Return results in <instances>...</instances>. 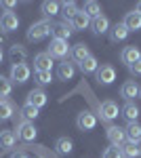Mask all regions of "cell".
<instances>
[{
    "instance_id": "cell-23",
    "label": "cell",
    "mask_w": 141,
    "mask_h": 158,
    "mask_svg": "<svg viewBox=\"0 0 141 158\" xmlns=\"http://www.w3.org/2000/svg\"><path fill=\"white\" fill-rule=\"evenodd\" d=\"M15 116V103L9 99H0V122L11 120Z\"/></svg>"
},
{
    "instance_id": "cell-32",
    "label": "cell",
    "mask_w": 141,
    "mask_h": 158,
    "mask_svg": "<svg viewBox=\"0 0 141 158\" xmlns=\"http://www.w3.org/2000/svg\"><path fill=\"white\" fill-rule=\"evenodd\" d=\"M11 91H13V82L6 78V76H0V99L9 97Z\"/></svg>"
},
{
    "instance_id": "cell-5",
    "label": "cell",
    "mask_w": 141,
    "mask_h": 158,
    "mask_svg": "<svg viewBox=\"0 0 141 158\" xmlns=\"http://www.w3.org/2000/svg\"><path fill=\"white\" fill-rule=\"evenodd\" d=\"M17 27H19V17H17V13L4 11L0 15V32L9 34V32H15Z\"/></svg>"
},
{
    "instance_id": "cell-31",
    "label": "cell",
    "mask_w": 141,
    "mask_h": 158,
    "mask_svg": "<svg viewBox=\"0 0 141 158\" xmlns=\"http://www.w3.org/2000/svg\"><path fill=\"white\" fill-rule=\"evenodd\" d=\"M82 11L91 17V19H95V17H99L101 15V6H99V2H95V0H89V2H84Z\"/></svg>"
},
{
    "instance_id": "cell-13",
    "label": "cell",
    "mask_w": 141,
    "mask_h": 158,
    "mask_svg": "<svg viewBox=\"0 0 141 158\" xmlns=\"http://www.w3.org/2000/svg\"><path fill=\"white\" fill-rule=\"evenodd\" d=\"M129 30L124 27V23L120 21V23H114V25H110V32H107V36H110V40L112 42H124L126 38H129Z\"/></svg>"
},
{
    "instance_id": "cell-33",
    "label": "cell",
    "mask_w": 141,
    "mask_h": 158,
    "mask_svg": "<svg viewBox=\"0 0 141 158\" xmlns=\"http://www.w3.org/2000/svg\"><path fill=\"white\" fill-rule=\"evenodd\" d=\"M120 152H122V156H124V158H137V156H141L135 143H124V146L120 148Z\"/></svg>"
},
{
    "instance_id": "cell-40",
    "label": "cell",
    "mask_w": 141,
    "mask_h": 158,
    "mask_svg": "<svg viewBox=\"0 0 141 158\" xmlns=\"http://www.w3.org/2000/svg\"><path fill=\"white\" fill-rule=\"evenodd\" d=\"M135 11H137V13L141 15V2H137V9H135Z\"/></svg>"
},
{
    "instance_id": "cell-30",
    "label": "cell",
    "mask_w": 141,
    "mask_h": 158,
    "mask_svg": "<svg viewBox=\"0 0 141 158\" xmlns=\"http://www.w3.org/2000/svg\"><path fill=\"white\" fill-rule=\"evenodd\" d=\"M19 116H21L23 120L32 122V120H36V118H38V108H34V106H30V103H25L23 108L19 110Z\"/></svg>"
},
{
    "instance_id": "cell-27",
    "label": "cell",
    "mask_w": 141,
    "mask_h": 158,
    "mask_svg": "<svg viewBox=\"0 0 141 158\" xmlns=\"http://www.w3.org/2000/svg\"><path fill=\"white\" fill-rule=\"evenodd\" d=\"M61 15H63V19H65V23H70L72 21V17H74V15H76V13H78V6H76V2H61Z\"/></svg>"
},
{
    "instance_id": "cell-24",
    "label": "cell",
    "mask_w": 141,
    "mask_h": 158,
    "mask_svg": "<svg viewBox=\"0 0 141 158\" xmlns=\"http://www.w3.org/2000/svg\"><path fill=\"white\" fill-rule=\"evenodd\" d=\"M17 143V135L13 131H0V150H11Z\"/></svg>"
},
{
    "instance_id": "cell-16",
    "label": "cell",
    "mask_w": 141,
    "mask_h": 158,
    "mask_svg": "<svg viewBox=\"0 0 141 158\" xmlns=\"http://www.w3.org/2000/svg\"><path fill=\"white\" fill-rule=\"evenodd\" d=\"M9 59H11V65H15V63H25V59H27V49H25L23 44H13L11 49H9Z\"/></svg>"
},
{
    "instance_id": "cell-41",
    "label": "cell",
    "mask_w": 141,
    "mask_h": 158,
    "mask_svg": "<svg viewBox=\"0 0 141 158\" xmlns=\"http://www.w3.org/2000/svg\"><path fill=\"white\" fill-rule=\"evenodd\" d=\"M135 146H137V150H139V154H141V139L137 141V143H135Z\"/></svg>"
},
{
    "instance_id": "cell-43",
    "label": "cell",
    "mask_w": 141,
    "mask_h": 158,
    "mask_svg": "<svg viewBox=\"0 0 141 158\" xmlns=\"http://www.w3.org/2000/svg\"><path fill=\"white\" fill-rule=\"evenodd\" d=\"M34 158H44V156H34Z\"/></svg>"
},
{
    "instance_id": "cell-44",
    "label": "cell",
    "mask_w": 141,
    "mask_h": 158,
    "mask_svg": "<svg viewBox=\"0 0 141 158\" xmlns=\"http://www.w3.org/2000/svg\"><path fill=\"white\" fill-rule=\"evenodd\" d=\"M139 97H141V89H139Z\"/></svg>"
},
{
    "instance_id": "cell-3",
    "label": "cell",
    "mask_w": 141,
    "mask_h": 158,
    "mask_svg": "<svg viewBox=\"0 0 141 158\" xmlns=\"http://www.w3.org/2000/svg\"><path fill=\"white\" fill-rule=\"evenodd\" d=\"M30 76H32V70L25 65V63H15L11 65V74H9V80L15 82V85H23L30 80Z\"/></svg>"
},
{
    "instance_id": "cell-20",
    "label": "cell",
    "mask_w": 141,
    "mask_h": 158,
    "mask_svg": "<svg viewBox=\"0 0 141 158\" xmlns=\"http://www.w3.org/2000/svg\"><path fill=\"white\" fill-rule=\"evenodd\" d=\"M74 74H76V65L72 63V61H61L59 63V68H57V76H59V80H72L74 78Z\"/></svg>"
},
{
    "instance_id": "cell-25",
    "label": "cell",
    "mask_w": 141,
    "mask_h": 158,
    "mask_svg": "<svg viewBox=\"0 0 141 158\" xmlns=\"http://www.w3.org/2000/svg\"><path fill=\"white\" fill-rule=\"evenodd\" d=\"M70 53H72V59L76 61V63L84 61L86 57H89V55H91V53H89V47H86V44H82V42H78L76 47H72Z\"/></svg>"
},
{
    "instance_id": "cell-2",
    "label": "cell",
    "mask_w": 141,
    "mask_h": 158,
    "mask_svg": "<svg viewBox=\"0 0 141 158\" xmlns=\"http://www.w3.org/2000/svg\"><path fill=\"white\" fill-rule=\"evenodd\" d=\"M48 34H51V21L40 19V21H36V23L30 25V30H27V40H30V42H38V40H44Z\"/></svg>"
},
{
    "instance_id": "cell-1",
    "label": "cell",
    "mask_w": 141,
    "mask_h": 158,
    "mask_svg": "<svg viewBox=\"0 0 141 158\" xmlns=\"http://www.w3.org/2000/svg\"><path fill=\"white\" fill-rule=\"evenodd\" d=\"M15 131H17V137L21 139V141H25V143H30V141H34L36 139V135H38V131H36V127H34V122H27L23 120L19 114L15 116Z\"/></svg>"
},
{
    "instance_id": "cell-38",
    "label": "cell",
    "mask_w": 141,
    "mask_h": 158,
    "mask_svg": "<svg viewBox=\"0 0 141 158\" xmlns=\"http://www.w3.org/2000/svg\"><path fill=\"white\" fill-rule=\"evenodd\" d=\"M15 4H17L15 0H4V2H2V6H6L9 11H11V9H13V6H15Z\"/></svg>"
},
{
    "instance_id": "cell-8",
    "label": "cell",
    "mask_w": 141,
    "mask_h": 158,
    "mask_svg": "<svg viewBox=\"0 0 141 158\" xmlns=\"http://www.w3.org/2000/svg\"><path fill=\"white\" fill-rule=\"evenodd\" d=\"M95 76H97V82H99V85H112V82L116 80V70H114V65L103 63V65L97 68Z\"/></svg>"
},
{
    "instance_id": "cell-12",
    "label": "cell",
    "mask_w": 141,
    "mask_h": 158,
    "mask_svg": "<svg viewBox=\"0 0 141 158\" xmlns=\"http://www.w3.org/2000/svg\"><path fill=\"white\" fill-rule=\"evenodd\" d=\"M25 103H30V106H34V108H44L48 103V97H47V93L42 91V89H32L30 93H27V101Z\"/></svg>"
},
{
    "instance_id": "cell-7",
    "label": "cell",
    "mask_w": 141,
    "mask_h": 158,
    "mask_svg": "<svg viewBox=\"0 0 141 158\" xmlns=\"http://www.w3.org/2000/svg\"><path fill=\"white\" fill-rule=\"evenodd\" d=\"M72 25L65 23V21H57V23H51V36H53V40H70L72 36Z\"/></svg>"
},
{
    "instance_id": "cell-37",
    "label": "cell",
    "mask_w": 141,
    "mask_h": 158,
    "mask_svg": "<svg viewBox=\"0 0 141 158\" xmlns=\"http://www.w3.org/2000/svg\"><path fill=\"white\" fill-rule=\"evenodd\" d=\"M9 158H30V156H27L25 152H13V154H11Z\"/></svg>"
},
{
    "instance_id": "cell-18",
    "label": "cell",
    "mask_w": 141,
    "mask_h": 158,
    "mask_svg": "<svg viewBox=\"0 0 141 158\" xmlns=\"http://www.w3.org/2000/svg\"><path fill=\"white\" fill-rule=\"evenodd\" d=\"M70 25H72V30H86V27H91V17L82 9H78V13L72 17Z\"/></svg>"
},
{
    "instance_id": "cell-6",
    "label": "cell",
    "mask_w": 141,
    "mask_h": 158,
    "mask_svg": "<svg viewBox=\"0 0 141 158\" xmlns=\"http://www.w3.org/2000/svg\"><path fill=\"white\" fill-rule=\"evenodd\" d=\"M70 44L65 42V40H51V44H48V55L53 57V59H65L68 57V53H70Z\"/></svg>"
},
{
    "instance_id": "cell-17",
    "label": "cell",
    "mask_w": 141,
    "mask_h": 158,
    "mask_svg": "<svg viewBox=\"0 0 141 158\" xmlns=\"http://www.w3.org/2000/svg\"><path fill=\"white\" fill-rule=\"evenodd\" d=\"M34 68H36V72H51V68H53V57H51L48 53H38L34 57Z\"/></svg>"
},
{
    "instance_id": "cell-39",
    "label": "cell",
    "mask_w": 141,
    "mask_h": 158,
    "mask_svg": "<svg viewBox=\"0 0 141 158\" xmlns=\"http://www.w3.org/2000/svg\"><path fill=\"white\" fill-rule=\"evenodd\" d=\"M4 42H6V34H4V32H0V49H2V44H4Z\"/></svg>"
},
{
    "instance_id": "cell-34",
    "label": "cell",
    "mask_w": 141,
    "mask_h": 158,
    "mask_svg": "<svg viewBox=\"0 0 141 158\" xmlns=\"http://www.w3.org/2000/svg\"><path fill=\"white\" fill-rule=\"evenodd\" d=\"M34 78L38 85H51L53 82V72H36Z\"/></svg>"
},
{
    "instance_id": "cell-15",
    "label": "cell",
    "mask_w": 141,
    "mask_h": 158,
    "mask_svg": "<svg viewBox=\"0 0 141 158\" xmlns=\"http://www.w3.org/2000/svg\"><path fill=\"white\" fill-rule=\"evenodd\" d=\"M139 89H141V86L137 85L135 80H126L124 85L120 86V97H122L124 101H126V103H129L133 97H137V95H139Z\"/></svg>"
},
{
    "instance_id": "cell-19",
    "label": "cell",
    "mask_w": 141,
    "mask_h": 158,
    "mask_svg": "<svg viewBox=\"0 0 141 158\" xmlns=\"http://www.w3.org/2000/svg\"><path fill=\"white\" fill-rule=\"evenodd\" d=\"M122 23H124V27H126L129 32H137V30H141V15L137 11H131V13L124 15Z\"/></svg>"
},
{
    "instance_id": "cell-14",
    "label": "cell",
    "mask_w": 141,
    "mask_h": 158,
    "mask_svg": "<svg viewBox=\"0 0 141 158\" xmlns=\"http://www.w3.org/2000/svg\"><path fill=\"white\" fill-rule=\"evenodd\" d=\"M91 30H93V34H97V36H101V34H107V32H110V19H107L106 15L101 13L99 17L91 19Z\"/></svg>"
},
{
    "instance_id": "cell-9",
    "label": "cell",
    "mask_w": 141,
    "mask_h": 158,
    "mask_svg": "<svg viewBox=\"0 0 141 158\" xmlns=\"http://www.w3.org/2000/svg\"><path fill=\"white\" fill-rule=\"evenodd\" d=\"M107 141H110V146L114 148H122L124 146V141H126V135H124V129H120V127H107Z\"/></svg>"
},
{
    "instance_id": "cell-21",
    "label": "cell",
    "mask_w": 141,
    "mask_h": 158,
    "mask_svg": "<svg viewBox=\"0 0 141 158\" xmlns=\"http://www.w3.org/2000/svg\"><path fill=\"white\" fill-rule=\"evenodd\" d=\"M124 135H126L129 143H137L141 139V124L139 122H129V124L124 127Z\"/></svg>"
},
{
    "instance_id": "cell-11",
    "label": "cell",
    "mask_w": 141,
    "mask_h": 158,
    "mask_svg": "<svg viewBox=\"0 0 141 158\" xmlns=\"http://www.w3.org/2000/svg\"><path fill=\"white\" fill-rule=\"evenodd\" d=\"M99 114H101V118L107 122H112L114 118H118L120 116V110H118V103H114V101H103L101 106H99Z\"/></svg>"
},
{
    "instance_id": "cell-36",
    "label": "cell",
    "mask_w": 141,
    "mask_h": 158,
    "mask_svg": "<svg viewBox=\"0 0 141 158\" xmlns=\"http://www.w3.org/2000/svg\"><path fill=\"white\" fill-rule=\"evenodd\" d=\"M129 72H131V76H141V59L135 61L133 65H129Z\"/></svg>"
},
{
    "instance_id": "cell-26",
    "label": "cell",
    "mask_w": 141,
    "mask_h": 158,
    "mask_svg": "<svg viewBox=\"0 0 141 158\" xmlns=\"http://www.w3.org/2000/svg\"><path fill=\"white\" fill-rule=\"evenodd\" d=\"M120 114L129 122H137V118H139V108H137L133 101H129V103H124V108L120 110Z\"/></svg>"
},
{
    "instance_id": "cell-35",
    "label": "cell",
    "mask_w": 141,
    "mask_h": 158,
    "mask_svg": "<svg viewBox=\"0 0 141 158\" xmlns=\"http://www.w3.org/2000/svg\"><path fill=\"white\" fill-rule=\"evenodd\" d=\"M101 158H124V156H122L120 148L110 146V148H106V150H103V154H101Z\"/></svg>"
},
{
    "instance_id": "cell-29",
    "label": "cell",
    "mask_w": 141,
    "mask_h": 158,
    "mask_svg": "<svg viewBox=\"0 0 141 158\" xmlns=\"http://www.w3.org/2000/svg\"><path fill=\"white\" fill-rule=\"evenodd\" d=\"M72 148H74V143H72V139H68V137H59L57 141H55V152L61 154V156L70 154Z\"/></svg>"
},
{
    "instance_id": "cell-28",
    "label": "cell",
    "mask_w": 141,
    "mask_h": 158,
    "mask_svg": "<svg viewBox=\"0 0 141 158\" xmlns=\"http://www.w3.org/2000/svg\"><path fill=\"white\" fill-rule=\"evenodd\" d=\"M40 11H42L44 17H55V15H59V11H61V4H59V2H53V0H47V2H42Z\"/></svg>"
},
{
    "instance_id": "cell-22",
    "label": "cell",
    "mask_w": 141,
    "mask_h": 158,
    "mask_svg": "<svg viewBox=\"0 0 141 158\" xmlns=\"http://www.w3.org/2000/svg\"><path fill=\"white\" fill-rule=\"evenodd\" d=\"M78 68H80V72H82L84 76H89V74H95V72H97L99 61H97V57H95V55H89L84 61H80V63H78Z\"/></svg>"
},
{
    "instance_id": "cell-10",
    "label": "cell",
    "mask_w": 141,
    "mask_h": 158,
    "mask_svg": "<svg viewBox=\"0 0 141 158\" xmlns=\"http://www.w3.org/2000/svg\"><path fill=\"white\" fill-rule=\"evenodd\" d=\"M141 59V51L139 47H135V44H129V47H124L122 49V53H120V61L129 68V65H133L135 61Z\"/></svg>"
},
{
    "instance_id": "cell-4",
    "label": "cell",
    "mask_w": 141,
    "mask_h": 158,
    "mask_svg": "<svg viewBox=\"0 0 141 158\" xmlns=\"http://www.w3.org/2000/svg\"><path fill=\"white\" fill-rule=\"evenodd\" d=\"M76 127L80 131H93L95 127H97V116H95L91 110H82L76 116Z\"/></svg>"
},
{
    "instance_id": "cell-42",
    "label": "cell",
    "mask_w": 141,
    "mask_h": 158,
    "mask_svg": "<svg viewBox=\"0 0 141 158\" xmlns=\"http://www.w3.org/2000/svg\"><path fill=\"white\" fill-rule=\"evenodd\" d=\"M2 59H4V51L0 49V63H2Z\"/></svg>"
}]
</instances>
